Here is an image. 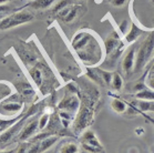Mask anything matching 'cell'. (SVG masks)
I'll use <instances>...</instances> for the list:
<instances>
[{"label":"cell","instance_id":"1","mask_svg":"<svg viewBox=\"0 0 154 153\" xmlns=\"http://www.w3.org/2000/svg\"><path fill=\"white\" fill-rule=\"evenodd\" d=\"M72 47L79 59L89 67L97 66L103 58V50L99 39L91 31L82 30L75 33Z\"/></svg>","mask_w":154,"mask_h":153},{"label":"cell","instance_id":"2","mask_svg":"<svg viewBox=\"0 0 154 153\" xmlns=\"http://www.w3.org/2000/svg\"><path fill=\"white\" fill-rule=\"evenodd\" d=\"M154 55V31L147 36L137 51L134 72H141L151 62Z\"/></svg>","mask_w":154,"mask_h":153},{"label":"cell","instance_id":"3","mask_svg":"<svg viewBox=\"0 0 154 153\" xmlns=\"http://www.w3.org/2000/svg\"><path fill=\"white\" fill-rule=\"evenodd\" d=\"M59 136H50V134H43L39 133L38 136H35L32 139L27 142V149L26 153H43L47 150L50 149L54 143L58 141Z\"/></svg>","mask_w":154,"mask_h":153},{"label":"cell","instance_id":"4","mask_svg":"<svg viewBox=\"0 0 154 153\" xmlns=\"http://www.w3.org/2000/svg\"><path fill=\"white\" fill-rule=\"evenodd\" d=\"M79 143L84 152L87 153H105L103 144L100 142L95 133L90 129L84 130L79 138Z\"/></svg>","mask_w":154,"mask_h":153},{"label":"cell","instance_id":"5","mask_svg":"<svg viewBox=\"0 0 154 153\" xmlns=\"http://www.w3.org/2000/svg\"><path fill=\"white\" fill-rule=\"evenodd\" d=\"M32 19H33V16L27 10L14 12V14L5 17L0 21V30H6V29L14 28L20 24H25L27 22H30Z\"/></svg>","mask_w":154,"mask_h":153},{"label":"cell","instance_id":"6","mask_svg":"<svg viewBox=\"0 0 154 153\" xmlns=\"http://www.w3.org/2000/svg\"><path fill=\"white\" fill-rule=\"evenodd\" d=\"M23 108V100L19 94H11L10 100L5 99L0 103V113L4 115L12 117Z\"/></svg>","mask_w":154,"mask_h":153},{"label":"cell","instance_id":"7","mask_svg":"<svg viewBox=\"0 0 154 153\" xmlns=\"http://www.w3.org/2000/svg\"><path fill=\"white\" fill-rule=\"evenodd\" d=\"M39 130V119L37 117H33L28 122L26 121L25 125L22 126L20 132L18 133L17 139L21 142H25L28 140L32 139L37 134V131Z\"/></svg>","mask_w":154,"mask_h":153},{"label":"cell","instance_id":"8","mask_svg":"<svg viewBox=\"0 0 154 153\" xmlns=\"http://www.w3.org/2000/svg\"><path fill=\"white\" fill-rule=\"evenodd\" d=\"M59 109L61 111H66L69 112L73 115L75 112L79 111L80 109V101L77 97L74 95H69V97H66L61 102L59 103Z\"/></svg>","mask_w":154,"mask_h":153},{"label":"cell","instance_id":"9","mask_svg":"<svg viewBox=\"0 0 154 153\" xmlns=\"http://www.w3.org/2000/svg\"><path fill=\"white\" fill-rule=\"evenodd\" d=\"M135 57H137V50H135V47H131V48L128 50V52H126V55L124 56L123 61H122L123 71H124L126 74H130L132 71H134Z\"/></svg>","mask_w":154,"mask_h":153},{"label":"cell","instance_id":"10","mask_svg":"<svg viewBox=\"0 0 154 153\" xmlns=\"http://www.w3.org/2000/svg\"><path fill=\"white\" fill-rule=\"evenodd\" d=\"M80 143L75 141H64L59 145L57 153H82Z\"/></svg>","mask_w":154,"mask_h":153},{"label":"cell","instance_id":"11","mask_svg":"<svg viewBox=\"0 0 154 153\" xmlns=\"http://www.w3.org/2000/svg\"><path fill=\"white\" fill-rule=\"evenodd\" d=\"M120 45H121V42H120V39L118 36H114V35H111L109 36L106 40L104 41V51H105V55L106 56H110L113 51H116V49L119 48Z\"/></svg>","mask_w":154,"mask_h":153},{"label":"cell","instance_id":"12","mask_svg":"<svg viewBox=\"0 0 154 153\" xmlns=\"http://www.w3.org/2000/svg\"><path fill=\"white\" fill-rule=\"evenodd\" d=\"M141 33H142V29L140 27H137L135 23H132L129 29V31L126 32V35L124 36L125 42L126 43H133V42L137 41V38L141 36Z\"/></svg>","mask_w":154,"mask_h":153},{"label":"cell","instance_id":"13","mask_svg":"<svg viewBox=\"0 0 154 153\" xmlns=\"http://www.w3.org/2000/svg\"><path fill=\"white\" fill-rule=\"evenodd\" d=\"M135 98L137 100H146L153 101L154 100V90H151L150 88H145L142 91H139L135 93Z\"/></svg>","mask_w":154,"mask_h":153},{"label":"cell","instance_id":"14","mask_svg":"<svg viewBox=\"0 0 154 153\" xmlns=\"http://www.w3.org/2000/svg\"><path fill=\"white\" fill-rule=\"evenodd\" d=\"M111 108H112V110L114 112L119 113V114H122L126 110V103L123 102L122 100H120V99H113L111 101Z\"/></svg>","mask_w":154,"mask_h":153},{"label":"cell","instance_id":"15","mask_svg":"<svg viewBox=\"0 0 154 153\" xmlns=\"http://www.w3.org/2000/svg\"><path fill=\"white\" fill-rule=\"evenodd\" d=\"M12 94V87L10 83L0 82V101H4L7 97Z\"/></svg>","mask_w":154,"mask_h":153},{"label":"cell","instance_id":"16","mask_svg":"<svg viewBox=\"0 0 154 153\" xmlns=\"http://www.w3.org/2000/svg\"><path fill=\"white\" fill-rule=\"evenodd\" d=\"M56 0H33L30 6L35 9H46L50 7Z\"/></svg>","mask_w":154,"mask_h":153},{"label":"cell","instance_id":"17","mask_svg":"<svg viewBox=\"0 0 154 153\" xmlns=\"http://www.w3.org/2000/svg\"><path fill=\"white\" fill-rule=\"evenodd\" d=\"M122 86H123L122 76H120L118 72H113L112 80H111V87H112L114 90L119 91L122 89Z\"/></svg>","mask_w":154,"mask_h":153},{"label":"cell","instance_id":"18","mask_svg":"<svg viewBox=\"0 0 154 153\" xmlns=\"http://www.w3.org/2000/svg\"><path fill=\"white\" fill-rule=\"evenodd\" d=\"M137 107L141 111H152L154 112V100L153 101H146V100H140L137 102Z\"/></svg>","mask_w":154,"mask_h":153},{"label":"cell","instance_id":"19","mask_svg":"<svg viewBox=\"0 0 154 153\" xmlns=\"http://www.w3.org/2000/svg\"><path fill=\"white\" fill-rule=\"evenodd\" d=\"M145 84L151 90H154V70H150L145 79Z\"/></svg>","mask_w":154,"mask_h":153},{"label":"cell","instance_id":"20","mask_svg":"<svg viewBox=\"0 0 154 153\" xmlns=\"http://www.w3.org/2000/svg\"><path fill=\"white\" fill-rule=\"evenodd\" d=\"M49 120L50 117L49 114H42L40 118H39V130H43L47 125L49 124Z\"/></svg>","mask_w":154,"mask_h":153},{"label":"cell","instance_id":"21","mask_svg":"<svg viewBox=\"0 0 154 153\" xmlns=\"http://www.w3.org/2000/svg\"><path fill=\"white\" fill-rule=\"evenodd\" d=\"M30 74H31L32 79L35 80V84H37V87H40V84H41V82H42L41 72H40L38 69H35V70H32L31 72H30Z\"/></svg>","mask_w":154,"mask_h":153},{"label":"cell","instance_id":"22","mask_svg":"<svg viewBox=\"0 0 154 153\" xmlns=\"http://www.w3.org/2000/svg\"><path fill=\"white\" fill-rule=\"evenodd\" d=\"M78 14V7H72L71 8V10L69 11V14H67V17L63 19L64 22H70V21H73L75 19Z\"/></svg>","mask_w":154,"mask_h":153},{"label":"cell","instance_id":"23","mask_svg":"<svg viewBox=\"0 0 154 153\" xmlns=\"http://www.w3.org/2000/svg\"><path fill=\"white\" fill-rule=\"evenodd\" d=\"M71 8H72V6H67V7H64L60 11H58V17L61 18V19L63 20L64 18L67 17V14H69V11L71 10Z\"/></svg>","mask_w":154,"mask_h":153},{"label":"cell","instance_id":"24","mask_svg":"<svg viewBox=\"0 0 154 153\" xmlns=\"http://www.w3.org/2000/svg\"><path fill=\"white\" fill-rule=\"evenodd\" d=\"M68 5H69V1H68V0H60L59 4L54 7L53 11H54V12H58V11H60L61 9H63L64 7H67Z\"/></svg>","mask_w":154,"mask_h":153},{"label":"cell","instance_id":"25","mask_svg":"<svg viewBox=\"0 0 154 153\" xmlns=\"http://www.w3.org/2000/svg\"><path fill=\"white\" fill-rule=\"evenodd\" d=\"M128 29H129L128 28V20H123L122 22H121V24H120V31H121L122 35L125 36L126 32L129 31Z\"/></svg>","mask_w":154,"mask_h":153},{"label":"cell","instance_id":"26","mask_svg":"<svg viewBox=\"0 0 154 153\" xmlns=\"http://www.w3.org/2000/svg\"><path fill=\"white\" fill-rule=\"evenodd\" d=\"M26 149H27V142L21 143L20 145L18 146L17 153H26Z\"/></svg>","mask_w":154,"mask_h":153},{"label":"cell","instance_id":"27","mask_svg":"<svg viewBox=\"0 0 154 153\" xmlns=\"http://www.w3.org/2000/svg\"><path fill=\"white\" fill-rule=\"evenodd\" d=\"M125 2V0H112V5L116 7H121Z\"/></svg>","mask_w":154,"mask_h":153},{"label":"cell","instance_id":"28","mask_svg":"<svg viewBox=\"0 0 154 153\" xmlns=\"http://www.w3.org/2000/svg\"><path fill=\"white\" fill-rule=\"evenodd\" d=\"M8 11H10V8L7 7V6H2V5H0V14H6Z\"/></svg>","mask_w":154,"mask_h":153},{"label":"cell","instance_id":"29","mask_svg":"<svg viewBox=\"0 0 154 153\" xmlns=\"http://www.w3.org/2000/svg\"><path fill=\"white\" fill-rule=\"evenodd\" d=\"M17 149H14V150H10V151H0V153H17Z\"/></svg>","mask_w":154,"mask_h":153},{"label":"cell","instance_id":"30","mask_svg":"<svg viewBox=\"0 0 154 153\" xmlns=\"http://www.w3.org/2000/svg\"><path fill=\"white\" fill-rule=\"evenodd\" d=\"M7 1H9V0H0V5L5 4V2H7Z\"/></svg>","mask_w":154,"mask_h":153},{"label":"cell","instance_id":"31","mask_svg":"<svg viewBox=\"0 0 154 153\" xmlns=\"http://www.w3.org/2000/svg\"><path fill=\"white\" fill-rule=\"evenodd\" d=\"M153 62H154V55H153V58H152V60H151L150 63H153Z\"/></svg>","mask_w":154,"mask_h":153},{"label":"cell","instance_id":"32","mask_svg":"<svg viewBox=\"0 0 154 153\" xmlns=\"http://www.w3.org/2000/svg\"><path fill=\"white\" fill-rule=\"evenodd\" d=\"M153 153H154V148H153Z\"/></svg>","mask_w":154,"mask_h":153}]
</instances>
